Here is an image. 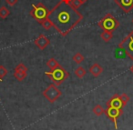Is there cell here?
Listing matches in <instances>:
<instances>
[{
    "mask_svg": "<svg viewBox=\"0 0 133 130\" xmlns=\"http://www.w3.org/2000/svg\"><path fill=\"white\" fill-rule=\"evenodd\" d=\"M48 19L52 22L56 30L62 37H66L81 22L83 16L78 9L73 8L70 3L60 0L53 9L50 10Z\"/></svg>",
    "mask_w": 133,
    "mask_h": 130,
    "instance_id": "cell-1",
    "label": "cell"
},
{
    "mask_svg": "<svg viewBox=\"0 0 133 130\" xmlns=\"http://www.w3.org/2000/svg\"><path fill=\"white\" fill-rule=\"evenodd\" d=\"M45 75L53 82V84H55L56 86H60L65 80L69 78V73L62 66L59 65L57 68L53 70H50L45 73Z\"/></svg>",
    "mask_w": 133,
    "mask_h": 130,
    "instance_id": "cell-2",
    "label": "cell"
},
{
    "mask_svg": "<svg viewBox=\"0 0 133 130\" xmlns=\"http://www.w3.org/2000/svg\"><path fill=\"white\" fill-rule=\"evenodd\" d=\"M49 12L50 10H48V8L43 3H37V5L32 6V9L29 12V14L35 20L37 21V23L41 25L46 19L48 18Z\"/></svg>",
    "mask_w": 133,
    "mask_h": 130,
    "instance_id": "cell-3",
    "label": "cell"
},
{
    "mask_svg": "<svg viewBox=\"0 0 133 130\" xmlns=\"http://www.w3.org/2000/svg\"><path fill=\"white\" fill-rule=\"evenodd\" d=\"M119 22L114 17L112 14H107L101 20L98 22V26L101 28L103 31L114 32L117 28L119 26Z\"/></svg>",
    "mask_w": 133,
    "mask_h": 130,
    "instance_id": "cell-4",
    "label": "cell"
},
{
    "mask_svg": "<svg viewBox=\"0 0 133 130\" xmlns=\"http://www.w3.org/2000/svg\"><path fill=\"white\" fill-rule=\"evenodd\" d=\"M118 48L123 50L133 61V30L118 44Z\"/></svg>",
    "mask_w": 133,
    "mask_h": 130,
    "instance_id": "cell-5",
    "label": "cell"
},
{
    "mask_svg": "<svg viewBox=\"0 0 133 130\" xmlns=\"http://www.w3.org/2000/svg\"><path fill=\"white\" fill-rule=\"evenodd\" d=\"M42 94L44 95V97H46L48 99V102L53 104L62 95V92L57 87V86L55 84H51L43 91Z\"/></svg>",
    "mask_w": 133,
    "mask_h": 130,
    "instance_id": "cell-6",
    "label": "cell"
},
{
    "mask_svg": "<svg viewBox=\"0 0 133 130\" xmlns=\"http://www.w3.org/2000/svg\"><path fill=\"white\" fill-rule=\"evenodd\" d=\"M105 114L107 117H109L110 120L113 121L114 123L115 128L118 129V124H117V120L120 115L123 114V109H119V108L116 107H111V106H108V108L105 110Z\"/></svg>",
    "mask_w": 133,
    "mask_h": 130,
    "instance_id": "cell-7",
    "label": "cell"
},
{
    "mask_svg": "<svg viewBox=\"0 0 133 130\" xmlns=\"http://www.w3.org/2000/svg\"><path fill=\"white\" fill-rule=\"evenodd\" d=\"M114 2L125 13H129L133 9V0H114Z\"/></svg>",
    "mask_w": 133,
    "mask_h": 130,
    "instance_id": "cell-8",
    "label": "cell"
},
{
    "mask_svg": "<svg viewBox=\"0 0 133 130\" xmlns=\"http://www.w3.org/2000/svg\"><path fill=\"white\" fill-rule=\"evenodd\" d=\"M107 106H111V107H116L119 108V109H123L124 106L123 102L121 101L119 97V95H114L109 101L107 102Z\"/></svg>",
    "mask_w": 133,
    "mask_h": 130,
    "instance_id": "cell-9",
    "label": "cell"
},
{
    "mask_svg": "<svg viewBox=\"0 0 133 130\" xmlns=\"http://www.w3.org/2000/svg\"><path fill=\"white\" fill-rule=\"evenodd\" d=\"M34 44H35L36 46L39 48V49L44 50L45 48H46V46L50 44V40L46 37H45L44 35L41 34V35H39L38 37H37V38L35 39Z\"/></svg>",
    "mask_w": 133,
    "mask_h": 130,
    "instance_id": "cell-10",
    "label": "cell"
},
{
    "mask_svg": "<svg viewBox=\"0 0 133 130\" xmlns=\"http://www.w3.org/2000/svg\"><path fill=\"white\" fill-rule=\"evenodd\" d=\"M103 72V68L101 67L99 64H94L91 66V67L89 68V73L93 76L94 77H98L101 75V73Z\"/></svg>",
    "mask_w": 133,
    "mask_h": 130,
    "instance_id": "cell-11",
    "label": "cell"
},
{
    "mask_svg": "<svg viewBox=\"0 0 133 130\" xmlns=\"http://www.w3.org/2000/svg\"><path fill=\"white\" fill-rule=\"evenodd\" d=\"M28 76V72L25 71H17V70H14V77L17 79V81H23Z\"/></svg>",
    "mask_w": 133,
    "mask_h": 130,
    "instance_id": "cell-12",
    "label": "cell"
},
{
    "mask_svg": "<svg viewBox=\"0 0 133 130\" xmlns=\"http://www.w3.org/2000/svg\"><path fill=\"white\" fill-rule=\"evenodd\" d=\"M46 66H48V67L49 68L50 70H53L59 66V63L57 62L55 58H50V59H48V62H46Z\"/></svg>",
    "mask_w": 133,
    "mask_h": 130,
    "instance_id": "cell-13",
    "label": "cell"
},
{
    "mask_svg": "<svg viewBox=\"0 0 133 130\" xmlns=\"http://www.w3.org/2000/svg\"><path fill=\"white\" fill-rule=\"evenodd\" d=\"M102 40L105 41V42H109L111 39L113 38V34L112 32H109V31H103L100 35Z\"/></svg>",
    "mask_w": 133,
    "mask_h": 130,
    "instance_id": "cell-14",
    "label": "cell"
},
{
    "mask_svg": "<svg viewBox=\"0 0 133 130\" xmlns=\"http://www.w3.org/2000/svg\"><path fill=\"white\" fill-rule=\"evenodd\" d=\"M93 113L96 115H98V117H100L103 114H105V109L100 105H97V106H95L93 107Z\"/></svg>",
    "mask_w": 133,
    "mask_h": 130,
    "instance_id": "cell-15",
    "label": "cell"
},
{
    "mask_svg": "<svg viewBox=\"0 0 133 130\" xmlns=\"http://www.w3.org/2000/svg\"><path fill=\"white\" fill-rule=\"evenodd\" d=\"M87 74V71L85 70V68L82 67V66H78L76 70H75V75L78 77V78H82L84 77Z\"/></svg>",
    "mask_w": 133,
    "mask_h": 130,
    "instance_id": "cell-16",
    "label": "cell"
},
{
    "mask_svg": "<svg viewBox=\"0 0 133 130\" xmlns=\"http://www.w3.org/2000/svg\"><path fill=\"white\" fill-rule=\"evenodd\" d=\"M9 14H10V11L6 8V6H3L0 8V18L6 19V17L9 16Z\"/></svg>",
    "mask_w": 133,
    "mask_h": 130,
    "instance_id": "cell-17",
    "label": "cell"
},
{
    "mask_svg": "<svg viewBox=\"0 0 133 130\" xmlns=\"http://www.w3.org/2000/svg\"><path fill=\"white\" fill-rule=\"evenodd\" d=\"M72 59L74 62L77 63V64H80V63H82L84 60H85V57H84L83 55H81V54L78 52V53H76L74 56H73Z\"/></svg>",
    "mask_w": 133,
    "mask_h": 130,
    "instance_id": "cell-18",
    "label": "cell"
},
{
    "mask_svg": "<svg viewBox=\"0 0 133 130\" xmlns=\"http://www.w3.org/2000/svg\"><path fill=\"white\" fill-rule=\"evenodd\" d=\"M41 26H42L46 30H49L50 28L53 26V24H52L51 21H50L49 19L48 18V19H46V20H45L44 22L42 23V24H41Z\"/></svg>",
    "mask_w": 133,
    "mask_h": 130,
    "instance_id": "cell-19",
    "label": "cell"
},
{
    "mask_svg": "<svg viewBox=\"0 0 133 130\" xmlns=\"http://www.w3.org/2000/svg\"><path fill=\"white\" fill-rule=\"evenodd\" d=\"M83 4H84V2L81 1V0H71V3H70L71 6L74 8H76V9H78V8H79V6H81Z\"/></svg>",
    "mask_w": 133,
    "mask_h": 130,
    "instance_id": "cell-20",
    "label": "cell"
},
{
    "mask_svg": "<svg viewBox=\"0 0 133 130\" xmlns=\"http://www.w3.org/2000/svg\"><path fill=\"white\" fill-rule=\"evenodd\" d=\"M8 69L4 66H0V81H2L3 78L8 75Z\"/></svg>",
    "mask_w": 133,
    "mask_h": 130,
    "instance_id": "cell-21",
    "label": "cell"
},
{
    "mask_svg": "<svg viewBox=\"0 0 133 130\" xmlns=\"http://www.w3.org/2000/svg\"><path fill=\"white\" fill-rule=\"evenodd\" d=\"M119 97H120V99H121V101L123 102V104H124V106H127V104H128V102L129 101V97L127 95V94H121V95H119Z\"/></svg>",
    "mask_w": 133,
    "mask_h": 130,
    "instance_id": "cell-22",
    "label": "cell"
},
{
    "mask_svg": "<svg viewBox=\"0 0 133 130\" xmlns=\"http://www.w3.org/2000/svg\"><path fill=\"white\" fill-rule=\"evenodd\" d=\"M15 70H17V71H25V72H28V68L26 67V65L22 64V63H20V64H18L17 66H16Z\"/></svg>",
    "mask_w": 133,
    "mask_h": 130,
    "instance_id": "cell-23",
    "label": "cell"
},
{
    "mask_svg": "<svg viewBox=\"0 0 133 130\" xmlns=\"http://www.w3.org/2000/svg\"><path fill=\"white\" fill-rule=\"evenodd\" d=\"M18 2V0H6V4H8L9 6H15L17 3Z\"/></svg>",
    "mask_w": 133,
    "mask_h": 130,
    "instance_id": "cell-24",
    "label": "cell"
},
{
    "mask_svg": "<svg viewBox=\"0 0 133 130\" xmlns=\"http://www.w3.org/2000/svg\"><path fill=\"white\" fill-rule=\"evenodd\" d=\"M129 70H130V72H131V73L133 74V65H132V66H130V68H129Z\"/></svg>",
    "mask_w": 133,
    "mask_h": 130,
    "instance_id": "cell-25",
    "label": "cell"
},
{
    "mask_svg": "<svg viewBox=\"0 0 133 130\" xmlns=\"http://www.w3.org/2000/svg\"><path fill=\"white\" fill-rule=\"evenodd\" d=\"M81 1H83V2H84V3H85V2H86V1H87V0H81Z\"/></svg>",
    "mask_w": 133,
    "mask_h": 130,
    "instance_id": "cell-26",
    "label": "cell"
},
{
    "mask_svg": "<svg viewBox=\"0 0 133 130\" xmlns=\"http://www.w3.org/2000/svg\"><path fill=\"white\" fill-rule=\"evenodd\" d=\"M132 23H133V19H132Z\"/></svg>",
    "mask_w": 133,
    "mask_h": 130,
    "instance_id": "cell-27",
    "label": "cell"
}]
</instances>
